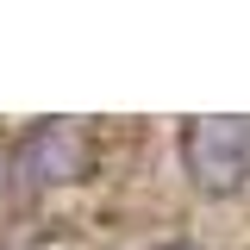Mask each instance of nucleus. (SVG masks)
<instances>
[{
	"label": "nucleus",
	"instance_id": "nucleus-2",
	"mask_svg": "<svg viewBox=\"0 0 250 250\" xmlns=\"http://www.w3.org/2000/svg\"><path fill=\"white\" fill-rule=\"evenodd\" d=\"M94 169V138L82 119H38L13 144V182L25 194H57V188L88 182Z\"/></svg>",
	"mask_w": 250,
	"mask_h": 250
},
{
	"label": "nucleus",
	"instance_id": "nucleus-1",
	"mask_svg": "<svg viewBox=\"0 0 250 250\" xmlns=\"http://www.w3.org/2000/svg\"><path fill=\"white\" fill-rule=\"evenodd\" d=\"M182 169L200 194H238L250 182V119L244 113H194L182 125Z\"/></svg>",
	"mask_w": 250,
	"mask_h": 250
},
{
	"label": "nucleus",
	"instance_id": "nucleus-4",
	"mask_svg": "<svg viewBox=\"0 0 250 250\" xmlns=\"http://www.w3.org/2000/svg\"><path fill=\"white\" fill-rule=\"evenodd\" d=\"M6 175H13V163H6V156H0V182H6Z\"/></svg>",
	"mask_w": 250,
	"mask_h": 250
},
{
	"label": "nucleus",
	"instance_id": "nucleus-3",
	"mask_svg": "<svg viewBox=\"0 0 250 250\" xmlns=\"http://www.w3.org/2000/svg\"><path fill=\"white\" fill-rule=\"evenodd\" d=\"M156 250H200V244H182V238H169V244H156Z\"/></svg>",
	"mask_w": 250,
	"mask_h": 250
}]
</instances>
